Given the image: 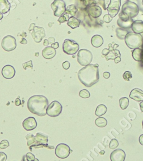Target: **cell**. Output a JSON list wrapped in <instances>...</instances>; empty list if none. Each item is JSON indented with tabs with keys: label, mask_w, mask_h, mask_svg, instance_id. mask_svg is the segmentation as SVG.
Here are the masks:
<instances>
[{
	"label": "cell",
	"mask_w": 143,
	"mask_h": 161,
	"mask_svg": "<svg viewBox=\"0 0 143 161\" xmlns=\"http://www.w3.org/2000/svg\"><path fill=\"white\" fill-rule=\"evenodd\" d=\"M98 65L90 64L81 68L78 73L79 81L85 86L91 87L98 82L100 79Z\"/></svg>",
	"instance_id": "cell-1"
},
{
	"label": "cell",
	"mask_w": 143,
	"mask_h": 161,
	"mask_svg": "<svg viewBox=\"0 0 143 161\" xmlns=\"http://www.w3.org/2000/svg\"><path fill=\"white\" fill-rule=\"evenodd\" d=\"M49 101L46 97L41 95H35L30 97L28 101L27 106L30 112L39 116L47 115V109Z\"/></svg>",
	"instance_id": "cell-2"
},
{
	"label": "cell",
	"mask_w": 143,
	"mask_h": 161,
	"mask_svg": "<svg viewBox=\"0 0 143 161\" xmlns=\"http://www.w3.org/2000/svg\"><path fill=\"white\" fill-rule=\"evenodd\" d=\"M143 41V37L136 33H128L125 36V43L130 49L138 48L142 45Z\"/></svg>",
	"instance_id": "cell-3"
},
{
	"label": "cell",
	"mask_w": 143,
	"mask_h": 161,
	"mask_svg": "<svg viewBox=\"0 0 143 161\" xmlns=\"http://www.w3.org/2000/svg\"><path fill=\"white\" fill-rule=\"evenodd\" d=\"M121 12L127 15L130 18H135L139 13V7L135 3L128 1L123 5Z\"/></svg>",
	"instance_id": "cell-4"
},
{
	"label": "cell",
	"mask_w": 143,
	"mask_h": 161,
	"mask_svg": "<svg viewBox=\"0 0 143 161\" xmlns=\"http://www.w3.org/2000/svg\"><path fill=\"white\" fill-rule=\"evenodd\" d=\"M92 54L89 50L82 49L79 51L77 54V61L81 65L85 66L90 64L92 61Z\"/></svg>",
	"instance_id": "cell-5"
},
{
	"label": "cell",
	"mask_w": 143,
	"mask_h": 161,
	"mask_svg": "<svg viewBox=\"0 0 143 161\" xmlns=\"http://www.w3.org/2000/svg\"><path fill=\"white\" fill-rule=\"evenodd\" d=\"M79 46L75 40L67 39L63 44V50L65 54L68 55H73L76 54L79 50Z\"/></svg>",
	"instance_id": "cell-6"
},
{
	"label": "cell",
	"mask_w": 143,
	"mask_h": 161,
	"mask_svg": "<svg viewBox=\"0 0 143 161\" xmlns=\"http://www.w3.org/2000/svg\"><path fill=\"white\" fill-rule=\"evenodd\" d=\"M62 106L59 102L54 100L48 105L47 109V114L50 117H57L62 111Z\"/></svg>",
	"instance_id": "cell-7"
},
{
	"label": "cell",
	"mask_w": 143,
	"mask_h": 161,
	"mask_svg": "<svg viewBox=\"0 0 143 161\" xmlns=\"http://www.w3.org/2000/svg\"><path fill=\"white\" fill-rule=\"evenodd\" d=\"M1 46L4 50L7 52L14 51L17 46L16 39L13 36H6L2 40Z\"/></svg>",
	"instance_id": "cell-8"
},
{
	"label": "cell",
	"mask_w": 143,
	"mask_h": 161,
	"mask_svg": "<svg viewBox=\"0 0 143 161\" xmlns=\"http://www.w3.org/2000/svg\"><path fill=\"white\" fill-rule=\"evenodd\" d=\"M51 7L54 16L57 17H60L63 14L66 9L65 3L63 0H54L51 4Z\"/></svg>",
	"instance_id": "cell-9"
},
{
	"label": "cell",
	"mask_w": 143,
	"mask_h": 161,
	"mask_svg": "<svg viewBox=\"0 0 143 161\" xmlns=\"http://www.w3.org/2000/svg\"><path fill=\"white\" fill-rule=\"evenodd\" d=\"M133 22L132 18L129 17L127 15L121 12L119 14V18L117 20V24L120 28L130 29L131 28Z\"/></svg>",
	"instance_id": "cell-10"
},
{
	"label": "cell",
	"mask_w": 143,
	"mask_h": 161,
	"mask_svg": "<svg viewBox=\"0 0 143 161\" xmlns=\"http://www.w3.org/2000/svg\"><path fill=\"white\" fill-rule=\"evenodd\" d=\"M55 155L61 159H65L68 157L71 153V149L68 145L64 143L58 144L55 150Z\"/></svg>",
	"instance_id": "cell-11"
},
{
	"label": "cell",
	"mask_w": 143,
	"mask_h": 161,
	"mask_svg": "<svg viewBox=\"0 0 143 161\" xmlns=\"http://www.w3.org/2000/svg\"><path fill=\"white\" fill-rule=\"evenodd\" d=\"M121 6V0H110V3L107 8L108 14L112 18H114L118 14Z\"/></svg>",
	"instance_id": "cell-12"
},
{
	"label": "cell",
	"mask_w": 143,
	"mask_h": 161,
	"mask_svg": "<svg viewBox=\"0 0 143 161\" xmlns=\"http://www.w3.org/2000/svg\"><path fill=\"white\" fill-rule=\"evenodd\" d=\"M32 36L36 43H40L45 37V29L42 27L35 26L32 30Z\"/></svg>",
	"instance_id": "cell-13"
},
{
	"label": "cell",
	"mask_w": 143,
	"mask_h": 161,
	"mask_svg": "<svg viewBox=\"0 0 143 161\" xmlns=\"http://www.w3.org/2000/svg\"><path fill=\"white\" fill-rule=\"evenodd\" d=\"M48 142V136L42 133L38 132L35 136V143L33 144L32 147L39 148L45 147Z\"/></svg>",
	"instance_id": "cell-14"
},
{
	"label": "cell",
	"mask_w": 143,
	"mask_h": 161,
	"mask_svg": "<svg viewBox=\"0 0 143 161\" xmlns=\"http://www.w3.org/2000/svg\"><path fill=\"white\" fill-rule=\"evenodd\" d=\"M22 126L26 131H32L37 127V122L33 117L26 118L22 122Z\"/></svg>",
	"instance_id": "cell-15"
},
{
	"label": "cell",
	"mask_w": 143,
	"mask_h": 161,
	"mask_svg": "<svg viewBox=\"0 0 143 161\" xmlns=\"http://www.w3.org/2000/svg\"><path fill=\"white\" fill-rule=\"evenodd\" d=\"M87 11L88 14L93 18H97L100 17L102 14V9L99 6L96 5H91L88 6Z\"/></svg>",
	"instance_id": "cell-16"
},
{
	"label": "cell",
	"mask_w": 143,
	"mask_h": 161,
	"mask_svg": "<svg viewBox=\"0 0 143 161\" xmlns=\"http://www.w3.org/2000/svg\"><path fill=\"white\" fill-rule=\"evenodd\" d=\"M125 157V152L121 149H118L111 153L110 159L111 161H124Z\"/></svg>",
	"instance_id": "cell-17"
},
{
	"label": "cell",
	"mask_w": 143,
	"mask_h": 161,
	"mask_svg": "<svg viewBox=\"0 0 143 161\" xmlns=\"http://www.w3.org/2000/svg\"><path fill=\"white\" fill-rule=\"evenodd\" d=\"M14 68L9 65L5 66L2 70V75L5 79H11L14 77L15 75Z\"/></svg>",
	"instance_id": "cell-18"
},
{
	"label": "cell",
	"mask_w": 143,
	"mask_h": 161,
	"mask_svg": "<svg viewBox=\"0 0 143 161\" xmlns=\"http://www.w3.org/2000/svg\"><path fill=\"white\" fill-rule=\"evenodd\" d=\"M130 98L137 102L143 100V90L139 88H135L132 89L129 95Z\"/></svg>",
	"instance_id": "cell-19"
},
{
	"label": "cell",
	"mask_w": 143,
	"mask_h": 161,
	"mask_svg": "<svg viewBox=\"0 0 143 161\" xmlns=\"http://www.w3.org/2000/svg\"><path fill=\"white\" fill-rule=\"evenodd\" d=\"M56 50L52 47H47L42 51L43 58L45 59H52L55 56Z\"/></svg>",
	"instance_id": "cell-20"
},
{
	"label": "cell",
	"mask_w": 143,
	"mask_h": 161,
	"mask_svg": "<svg viewBox=\"0 0 143 161\" xmlns=\"http://www.w3.org/2000/svg\"><path fill=\"white\" fill-rule=\"evenodd\" d=\"M132 31L138 34H141L143 33V22L142 20H135L134 21L131 25Z\"/></svg>",
	"instance_id": "cell-21"
},
{
	"label": "cell",
	"mask_w": 143,
	"mask_h": 161,
	"mask_svg": "<svg viewBox=\"0 0 143 161\" xmlns=\"http://www.w3.org/2000/svg\"><path fill=\"white\" fill-rule=\"evenodd\" d=\"M11 5L8 0H0V13L5 14L10 10Z\"/></svg>",
	"instance_id": "cell-22"
},
{
	"label": "cell",
	"mask_w": 143,
	"mask_h": 161,
	"mask_svg": "<svg viewBox=\"0 0 143 161\" xmlns=\"http://www.w3.org/2000/svg\"><path fill=\"white\" fill-rule=\"evenodd\" d=\"M104 43V40L102 36L100 35H95L91 38V44L93 47L98 48L101 46Z\"/></svg>",
	"instance_id": "cell-23"
},
{
	"label": "cell",
	"mask_w": 143,
	"mask_h": 161,
	"mask_svg": "<svg viewBox=\"0 0 143 161\" xmlns=\"http://www.w3.org/2000/svg\"><path fill=\"white\" fill-rule=\"evenodd\" d=\"M81 23V21L75 18V16H72L69 18V19L68 20L67 22V25L71 27L72 29H75L79 27V26L80 25Z\"/></svg>",
	"instance_id": "cell-24"
},
{
	"label": "cell",
	"mask_w": 143,
	"mask_h": 161,
	"mask_svg": "<svg viewBox=\"0 0 143 161\" xmlns=\"http://www.w3.org/2000/svg\"><path fill=\"white\" fill-rule=\"evenodd\" d=\"M132 56L135 61H138V62L142 61V59H143L142 50L139 48L134 49L132 51Z\"/></svg>",
	"instance_id": "cell-25"
},
{
	"label": "cell",
	"mask_w": 143,
	"mask_h": 161,
	"mask_svg": "<svg viewBox=\"0 0 143 161\" xmlns=\"http://www.w3.org/2000/svg\"><path fill=\"white\" fill-rule=\"evenodd\" d=\"M77 11H78V9H77V7L75 5H71L66 8L65 13L68 14L71 18L72 16H75Z\"/></svg>",
	"instance_id": "cell-26"
},
{
	"label": "cell",
	"mask_w": 143,
	"mask_h": 161,
	"mask_svg": "<svg viewBox=\"0 0 143 161\" xmlns=\"http://www.w3.org/2000/svg\"><path fill=\"white\" fill-rule=\"evenodd\" d=\"M107 107L104 104H100L97 106L95 111V115L98 117H101L105 115L107 112Z\"/></svg>",
	"instance_id": "cell-27"
},
{
	"label": "cell",
	"mask_w": 143,
	"mask_h": 161,
	"mask_svg": "<svg viewBox=\"0 0 143 161\" xmlns=\"http://www.w3.org/2000/svg\"><path fill=\"white\" fill-rule=\"evenodd\" d=\"M95 124L98 127L104 128L107 125V120L104 117H98L95 120Z\"/></svg>",
	"instance_id": "cell-28"
},
{
	"label": "cell",
	"mask_w": 143,
	"mask_h": 161,
	"mask_svg": "<svg viewBox=\"0 0 143 161\" xmlns=\"http://www.w3.org/2000/svg\"><path fill=\"white\" fill-rule=\"evenodd\" d=\"M26 138L27 140L28 145L29 147L30 150H32V147L35 143V136H34L32 134H29L26 136Z\"/></svg>",
	"instance_id": "cell-29"
},
{
	"label": "cell",
	"mask_w": 143,
	"mask_h": 161,
	"mask_svg": "<svg viewBox=\"0 0 143 161\" xmlns=\"http://www.w3.org/2000/svg\"><path fill=\"white\" fill-rule=\"evenodd\" d=\"M119 102H120V106L122 110H125L129 106V99L126 97H122L121 98H120L119 100Z\"/></svg>",
	"instance_id": "cell-30"
},
{
	"label": "cell",
	"mask_w": 143,
	"mask_h": 161,
	"mask_svg": "<svg viewBox=\"0 0 143 161\" xmlns=\"http://www.w3.org/2000/svg\"><path fill=\"white\" fill-rule=\"evenodd\" d=\"M128 34V32L122 28H118L116 29V35L119 39L123 40L125 39V36Z\"/></svg>",
	"instance_id": "cell-31"
},
{
	"label": "cell",
	"mask_w": 143,
	"mask_h": 161,
	"mask_svg": "<svg viewBox=\"0 0 143 161\" xmlns=\"http://www.w3.org/2000/svg\"><path fill=\"white\" fill-rule=\"evenodd\" d=\"M69 18H70V16L68 14L64 13L63 14L59 17L58 21L61 24V23H63L65 22H68Z\"/></svg>",
	"instance_id": "cell-32"
},
{
	"label": "cell",
	"mask_w": 143,
	"mask_h": 161,
	"mask_svg": "<svg viewBox=\"0 0 143 161\" xmlns=\"http://www.w3.org/2000/svg\"><path fill=\"white\" fill-rule=\"evenodd\" d=\"M79 96L83 98H88L90 97V93L87 89L81 90L79 94Z\"/></svg>",
	"instance_id": "cell-33"
},
{
	"label": "cell",
	"mask_w": 143,
	"mask_h": 161,
	"mask_svg": "<svg viewBox=\"0 0 143 161\" xmlns=\"http://www.w3.org/2000/svg\"><path fill=\"white\" fill-rule=\"evenodd\" d=\"M118 142L116 139H112L109 144V148L111 149H114L118 146Z\"/></svg>",
	"instance_id": "cell-34"
},
{
	"label": "cell",
	"mask_w": 143,
	"mask_h": 161,
	"mask_svg": "<svg viewBox=\"0 0 143 161\" xmlns=\"http://www.w3.org/2000/svg\"><path fill=\"white\" fill-rule=\"evenodd\" d=\"M123 78L125 80V81L129 82L130 80L132 78V75L131 72L129 71H126L125 72L124 74H123Z\"/></svg>",
	"instance_id": "cell-35"
},
{
	"label": "cell",
	"mask_w": 143,
	"mask_h": 161,
	"mask_svg": "<svg viewBox=\"0 0 143 161\" xmlns=\"http://www.w3.org/2000/svg\"><path fill=\"white\" fill-rule=\"evenodd\" d=\"M9 145L10 144L7 140H3L0 143V148L2 149H5L7 148V147H9Z\"/></svg>",
	"instance_id": "cell-36"
},
{
	"label": "cell",
	"mask_w": 143,
	"mask_h": 161,
	"mask_svg": "<svg viewBox=\"0 0 143 161\" xmlns=\"http://www.w3.org/2000/svg\"><path fill=\"white\" fill-rule=\"evenodd\" d=\"M22 67L23 68H24L25 70H27L28 68H30L32 69L33 68V65H32V60L28 61L27 62H25L24 64H22Z\"/></svg>",
	"instance_id": "cell-37"
},
{
	"label": "cell",
	"mask_w": 143,
	"mask_h": 161,
	"mask_svg": "<svg viewBox=\"0 0 143 161\" xmlns=\"http://www.w3.org/2000/svg\"><path fill=\"white\" fill-rule=\"evenodd\" d=\"M26 159L27 161H35V158L34 154H32V153H27L26 155Z\"/></svg>",
	"instance_id": "cell-38"
},
{
	"label": "cell",
	"mask_w": 143,
	"mask_h": 161,
	"mask_svg": "<svg viewBox=\"0 0 143 161\" xmlns=\"http://www.w3.org/2000/svg\"><path fill=\"white\" fill-rule=\"evenodd\" d=\"M113 18H112L110 15L106 14L105 15L103 18V20L104 22L106 23H109L112 20Z\"/></svg>",
	"instance_id": "cell-39"
},
{
	"label": "cell",
	"mask_w": 143,
	"mask_h": 161,
	"mask_svg": "<svg viewBox=\"0 0 143 161\" xmlns=\"http://www.w3.org/2000/svg\"><path fill=\"white\" fill-rule=\"evenodd\" d=\"M7 160V156L4 152H0V161H6Z\"/></svg>",
	"instance_id": "cell-40"
},
{
	"label": "cell",
	"mask_w": 143,
	"mask_h": 161,
	"mask_svg": "<svg viewBox=\"0 0 143 161\" xmlns=\"http://www.w3.org/2000/svg\"><path fill=\"white\" fill-rule=\"evenodd\" d=\"M62 66H63V68L65 70H68V68H70V63L68 61H65L63 64H62Z\"/></svg>",
	"instance_id": "cell-41"
},
{
	"label": "cell",
	"mask_w": 143,
	"mask_h": 161,
	"mask_svg": "<svg viewBox=\"0 0 143 161\" xmlns=\"http://www.w3.org/2000/svg\"><path fill=\"white\" fill-rule=\"evenodd\" d=\"M109 52H110V50L109 49H107V48H105V49H104L103 50V51H102V56H107V54H108V53H109Z\"/></svg>",
	"instance_id": "cell-42"
},
{
	"label": "cell",
	"mask_w": 143,
	"mask_h": 161,
	"mask_svg": "<svg viewBox=\"0 0 143 161\" xmlns=\"http://www.w3.org/2000/svg\"><path fill=\"white\" fill-rule=\"evenodd\" d=\"M103 76L105 79H108L110 77V74L108 72H105L103 74Z\"/></svg>",
	"instance_id": "cell-43"
},
{
	"label": "cell",
	"mask_w": 143,
	"mask_h": 161,
	"mask_svg": "<svg viewBox=\"0 0 143 161\" xmlns=\"http://www.w3.org/2000/svg\"><path fill=\"white\" fill-rule=\"evenodd\" d=\"M51 47H53L54 49H57V48H58V47H59V45L58 42H54L53 44H52Z\"/></svg>",
	"instance_id": "cell-44"
},
{
	"label": "cell",
	"mask_w": 143,
	"mask_h": 161,
	"mask_svg": "<svg viewBox=\"0 0 143 161\" xmlns=\"http://www.w3.org/2000/svg\"><path fill=\"white\" fill-rule=\"evenodd\" d=\"M15 103L16 104V106H19L21 104V100L19 98H16L15 100Z\"/></svg>",
	"instance_id": "cell-45"
},
{
	"label": "cell",
	"mask_w": 143,
	"mask_h": 161,
	"mask_svg": "<svg viewBox=\"0 0 143 161\" xmlns=\"http://www.w3.org/2000/svg\"><path fill=\"white\" fill-rule=\"evenodd\" d=\"M114 61L115 64H118V62H120L121 61L120 56H117V57H116V58H115Z\"/></svg>",
	"instance_id": "cell-46"
},
{
	"label": "cell",
	"mask_w": 143,
	"mask_h": 161,
	"mask_svg": "<svg viewBox=\"0 0 143 161\" xmlns=\"http://www.w3.org/2000/svg\"><path fill=\"white\" fill-rule=\"evenodd\" d=\"M98 3H100V4H102L101 5L102 6V7H103V8H104V10H107V9L106 8V6H105V1L104 0H102V1H101V0H100L99 1H98Z\"/></svg>",
	"instance_id": "cell-47"
},
{
	"label": "cell",
	"mask_w": 143,
	"mask_h": 161,
	"mask_svg": "<svg viewBox=\"0 0 143 161\" xmlns=\"http://www.w3.org/2000/svg\"><path fill=\"white\" fill-rule=\"evenodd\" d=\"M35 24L34 23H32L30 25V27H29V30L30 32H31L32 30L35 27Z\"/></svg>",
	"instance_id": "cell-48"
},
{
	"label": "cell",
	"mask_w": 143,
	"mask_h": 161,
	"mask_svg": "<svg viewBox=\"0 0 143 161\" xmlns=\"http://www.w3.org/2000/svg\"><path fill=\"white\" fill-rule=\"evenodd\" d=\"M48 41H49V43H50V44H53V43L55 42V39L53 37H50L48 39Z\"/></svg>",
	"instance_id": "cell-49"
},
{
	"label": "cell",
	"mask_w": 143,
	"mask_h": 161,
	"mask_svg": "<svg viewBox=\"0 0 143 161\" xmlns=\"http://www.w3.org/2000/svg\"><path fill=\"white\" fill-rule=\"evenodd\" d=\"M27 43H28L27 40H26L25 38H23L22 39V40L20 41V43H21V44H26Z\"/></svg>",
	"instance_id": "cell-50"
},
{
	"label": "cell",
	"mask_w": 143,
	"mask_h": 161,
	"mask_svg": "<svg viewBox=\"0 0 143 161\" xmlns=\"http://www.w3.org/2000/svg\"><path fill=\"white\" fill-rule=\"evenodd\" d=\"M139 143L141 144V145H143V134L141 135L140 136H139Z\"/></svg>",
	"instance_id": "cell-51"
},
{
	"label": "cell",
	"mask_w": 143,
	"mask_h": 161,
	"mask_svg": "<svg viewBox=\"0 0 143 161\" xmlns=\"http://www.w3.org/2000/svg\"><path fill=\"white\" fill-rule=\"evenodd\" d=\"M48 44H49V41H48V40H44V46H48Z\"/></svg>",
	"instance_id": "cell-52"
},
{
	"label": "cell",
	"mask_w": 143,
	"mask_h": 161,
	"mask_svg": "<svg viewBox=\"0 0 143 161\" xmlns=\"http://www.w3.org/2000/svg\"><path fill=\"white\" fill-rule=\"evenodd\" d=\"M140 107L141 111H142V112H143V100L141 101V102L140 103Z\"/></svg>",
	"instance_id": "cell-53"
},
{
	"label": "cell",
	"mask_w": 143,
	"mask_h": 161,
	"mask_svg": "<svg viewBox=\"0 0 143 161\" xmlns=\"http://www.w3.org/2000/svg\"><path fill=\"white\" fill-rule=\"evenodd\" d=\"M3 17H4V16H3V14H1V13H0V20L2 19V18H3Z\"/></svg>",
	"instance_id": "cell-54"
},
{
	"label": "cell",
	"mask_w": 143,
	"mask_h": 161,
	"mask_svg": "<svg viewBox=\"0 0 143 161\" xmlns=\"http://www.w3.org/2000/svg\"><path fill=\"white\" fill-rule=\"evenodd\" d=\"M142 127H143V124H142Z\"/></svg>",
	"instance_id": "cell-55"
},
{
	"label": "cell",
	"mask_w": 143,
	"mask_h": 161,
	"mask_svg": "<svg viewBox=\"0 0 143 161\" xmlns=\"http://www.w3.org/2000/svg\"><path fill=\"white\" fill-rule=\"evenodd\" d=\"M142 5H143V0L142 1Z\"/></svg>",
	"instance_id": "cell-56"
},
{
	"label": "cell",
	"mask_w": 143,
	"mask_h": 161,
	"mask_svg": "<svg viewBox=\"0 0 143 161\" xmlns=\"http://www.w3.org/2000/svg\"><path fill=\"white\" fill-rule=\"evenodd\" d=\"M126 1H129V0H126Z\"/></svg>",
	"instance_id": "cell-57"
}]
</instances>
